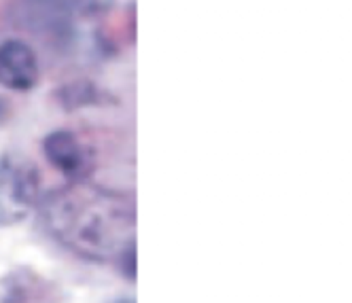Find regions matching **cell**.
I'll return each mask as SVG.
<instances>
[{"label":"cell","mask_w":352,"mask_h":303,"mask_svg":"<svg viewBox=\"0 0 352 303\" xmlns=\"http://www.w3.org/2000/svg\"><path fill=\"white\" fill-rule=\"evenodd\" d=\"M43 216L52 236L83 259L121 263L134 250V208L117 193L74 183L45 199Z\"/></svg>","instance_id":"6da1fadb"},{"label":"cell","mask_w":352,"mask_h":303,"mask_svg":"<svg viewBox=\"0 0 352 303\" xmlns=\"http://www.w3.org/2000/svg\"><path fill=\"white\" fill-rule=\"evenodd\" d=\"M36 201V176L30 166L0 159V225L26 218Z\"/></svg>","instance_id":"7a4b0ae2"},{"label":"cell","mask_w":352,"mask_h":303,"mask_svg":"<svg viewBox=\"0 0 352 303\" xmlns=\"http://www.w3.org/2000/svg\"><path fill=\"white\" fill-rule=\"evenodd\" d=\"M38 60L30 45L5 41L0 45V85L13 91H28L38 83Z\"/></svg>","instance_id":"3957f363"},{"label":"cell","mask_w":352,"mask_h":303,"mask_svg":"<svg viewBox=\"0 0 352 303\" xmlns=\"http://www.w3.org/2000/svg\"><path fill=\"white\" fill-rule=\"evenodd\" d=\"M47 161L70 179H81L89 170V155L83 142L72 132H52L43 140Z\"/></svg>","instance_id":"277c9868"},{"label":"cell","mask_w":352,"mask_h":303,"mask_svg":"<svg viewBox=\"0 0 352 303\" xmlns=\"http://www.w3.org/2000/svg\"><path fill=\"white\" fill-rule=\"evenodd\" d=\"M115 303H134V301H115Z\"/></svg>","instance_id":"5b68a950"}]
</instances>
